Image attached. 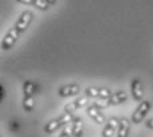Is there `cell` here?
<instances>
[{
	"label": "cell",
	"instance_id": "8992f818",
	"mask_svg": "<svg viewBox=\"0 0 153 137\" xmlns=\"http://www.w3.org/2000/svg\"><path fill=\"white\" fill-rule=\"evenodd\" d=\"M131 93L132 97L134 98V101H139L141 103L144 98V85L143 81L140 78H133L131 83Z\"/></svg>",
	"mask_w": 153,
	"mask_h": 137
},
{
	"label": "cell",
	"instance_id": "6da1fadb",
	"mask_svg": "<svg viewBox=\"0 0 153 137\" xmlns=\"http://www.w3.org/2000/svg\"><path fill=\"white\" fill-rule=\"evenodd\" d=\"M33 93H35V84L31 80H25L24 84H23V108L28 113L32 112L35 107Z\"/></svg>",
	"mask_w": 153,
	"mask_h": 137
},
{
	"label": "cell",
	"instance_id": "e0dca14e",
	"mask_svg": "<svg viewBox=\"0 0 153 137\" xmlns=\"http://www.w3.org/2000/svg\"><path fill=\"white\" fill-rule=\"evenodd\" d=\"M71 136H72V130H69V129H67V128H64L63 132L60 133V136H59V137H71Z\"/></svg>",
	"mask_w": 153,
	"mask_h": 137
},
{
	"label": "cell",
	"instance_id": "7c38bea8",
	"mask_svg": "<svg viewBox=\"0 0 153 137\" xmlns=\"http://www.w3.org/2000/svg\"><path fill=\"white\" fill-rule=\"evenodd\" d=\"M83 129H84V122L80 117H75L72 121V136L73 137H81L83 136Z\"/></svg>",
	"mask_w": 153,
	"mask_h": 137
},
{
	"label": "cell",
	"instance_id": "277c9868",
	"mask_svg": "<svg viewBox=\"0 0 153 137\" xmlns=\"http://www.w3.org/2000/svg\"><path fill=\"white\" fill-rule=\"evenodd\" d=\"M32 19H33V13H32L31 11H24V12L19 16V19H17L16 24L13 25V28L19 32V35L23 33V32L28 28V25L31 24Z\"/></svg>",
	"mask_w": 153,
	"mask_h": 137
},
{
	"label": "cell",
	"instance_id": "3957f363",
	"mask_svg": "<svg viewBox=\"0 0 153 137\" xmlns=\"http://www.w3.org/2000/svg\"><path fill=\"white\" fill-rule=\"evenodd\" d=\"M151 108H152L151 101L143 100L140 103V105L136 108V110L133 112V115H132V122H134V124H140V122L144 120V117L146 116V113L151 110Z\"/></svg>",
	"mask_w": 153,
	"mask_h": 137
},
{
	"label": "cell",
	"instance_id": "5b68a950",
	"mask_svg": "<svg viewBox=\"0 0 153 137\" xmlns=\"http://www.w3.org/2000/svg\"><path fill=\"white\" fill-rule=\"evenodd\" d=\"M84 93L87 97H96V98H101V100H108L113 95L111 89L108 88H93V87L85 88Z\"/></svg>",
	"mask_w": 153,
	"mask_h": 137
},
{
	"label": "cell",
	"instance_id": "d6986e66",
	"mask_svg": "<svg viewBox=\"0 0 153 137\" xmlns=\"http://www.w3.org/2000/svg\"><path fill=\"white\" fill-rule=\"evenodd\" d=\"M146 128H149V129H153V118H151V120H148L145 122Z\"/></svg>",
	"mask_w": 153,
	"mask_h": 137
},
{
	"label": "cell",
	"instance_id": "7a4b0ae2",
	"mask_svg": "<svg viewBox=\"0 0 153 137\" xmlns=\"http://www.w3.org/2000/svg\"><path fill=\"white\" fill-rule=\"evenodd\" d=\"M73 113H65L64 112L61 116H59L57 118H55V120H51L49 122H47V125L44 127V132L47 133V135H51V133L56 132V130L59 129V128H63L65 127L68 122L73 121Z\"/></svg>",
	"mask_w": 153,
	"mask_h": 137
},
{
	"label": "cell",
	"instance_id": "ba28073f",
	"mask_svg": "<svg viewBox=\"0 0 153 137\" xmlns=\"http://www.w3.org/2000/svg\"><path fill=\"white\" fill-rule=\"evenodd\" d=\"M79 93H80V85L79 84H68V85H63L59 89L60 97H71V96H76Z\"/></svg>",
	"mask_w": 153,
	"mask_h": 137
},
{
	"label": "cell",
	"instance_id": "30bf717a",
	"mask_svg": "<svg viewBox=\"0 0 153 137\" xmlns=\"http://www.w3.org/2000/svg\"><path fill=\"white\" fill-rule=\"evenodd\" d=\"M119 124L120 120H117L116 117H111L102 129V137H112V135L116 132V129H119Z\"/></svg>",
	"mask_w": 153,
	"mask_h": 137
},
{
	"label": "cell",
	"instance_id": "2e32d148",
	"mask_svg": "<svg viewBox=\"0 0 153 137\" xmlns=\"http://www.w3.org/2000/svg\"><path fill=\"white\" fill-rule=\"evenodd\" d=\"M93 105H95L96 108H99V109H104V108H108L111 105L109 101L108 100H101V98H99V101H95L93 103Z\"/></svg>",
	"mask_w": 153,
	"mask_h": 137
},
{
	"label": "cell",
	"instance_id": "9a60e30c",
	"mask_svg": "<svg viewBox=\"0 0 153 137\" xmlns=\"http://www.w3.org/2000/svg\"><path fill=\"white\" fill-rule=\"evenodd\" d=\"M131 128H129V121L126 118H120V124H119V133L117 137H128Z\"/></svg>",
	"mask_w": 153,
	"mask_h": 137
},
{
	"label": "cell",
	"instance_id": "4fadbf2b",
	"mask_svg": "<svg viewBox=\"0 0 153 137\" xmlns=\"http://www.w3.org/2000/svg\"><path fill=\"white\" fill-rule=\"evenodd\" d=\"M126 98H128V95H126L124 91H119V92L113 93V95L108 98V101H109L111 105H119V104H123L124 101H126Z\"/></svg>",
	"mask_w": 153,
	"mask_h": 137
},
{
	"label": "cell",
	"instance_id": "5bb4252c",
	"mask_svg": "<svg viewBox=\"0 0 153 137\" xmlns=\"http://www.w3.org/2000/svg\"><path fill=\"white\" fill-rule=\"evenodd\" d=\"M16 1L22 3V4H28V5H35L37 10H42L45 11L48 10L49 4L45 1V0H16Z\"/></svg>",
	"mask_w": 153,
	"mask_h": 137
},
{
	"label": "cell",
	"instance_id": "52a82bcc",
	"mask_svg": "<svg viewBox=\"0 0 153 137\" xmlns=\"http://www.w3.org/2000/svg\"><path fill=\"white\" fill-rule=\"evenodd\" d=\"M17 39H19V32H17L12 27L10 31L7 32V35L4 36V39H3V41H1V49H3V51H8L10 48H12Z\"/></svg>",
	"mask_w": 153,
	"mask_h": 137
},
{
	"label": "cell",
	"instance_id": "ac0fdd59",
	"mask_svg": "<svg viewBox=\"0 0 153 137\" xmlns=\"http://www.w3.org/2000/svg\"><path fill=\"white\" fill-rule=\"evenodd\" d=\"M5 97V89H4V85H0V100H4Z\"/></svg>",
	"mask_w": 153,
	"mask_h": 137
},
{
	"label": "cell",
	"instance_id": "8fae6325",
	"mask_svg": "<svg viewBox=\"0 0 153 137\" xmlns=\"http://www.w3.org/2000/svg\"><path fill=\"white\" fill-rule=\"evenodd\" d=\"M87 113L96 124H104L105 122V116L100 112L99 108H96L95 105H89L87 107Z\"/></svg>",
	"mask_w": 153,
	"mask_h": 137
},
{
	"label": "cell",
	"instance_id": "9c48e42d",
	"mask_svg": "<svg viewBox=\"0 0 153 137\" xmlns=\"http://www.w3.org/2000/svg\"><path fill=\"white\" fill-rule=\"evenodd\" d=\"M87 104H88L87 97H80V98H77V100L71 101V103L67 104V105L64 107V112L73 113V112H76V109H81V108L87 107Z\"/></svg>",
	"mask_w": 153,
	"mask_h": 137
},
{
	"label": "cell",
	"instance_id": "ffe728a7",
	"mask_svg": "<svg viewBox=\"0 0 153 137\" xmlns=\"http://www.w3.org/2000/svg\"><path fill=\"white\" fill-rule=\"evenodd\" d=\"M45 1L48 3L49 5H52V4H55V3H56V0H45Z\"/></svg>",
	"mask_w": 153,
	"mask_h": 137
}]
</instances>
